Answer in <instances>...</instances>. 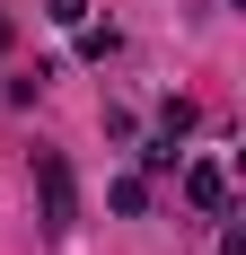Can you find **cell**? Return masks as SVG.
Listing matches in <instances>:
<instances>
[{"instance_id":"6da1fadb","label":"cell","mask_w":246,"mask_h":255,"mask_svg":"<svg viewBox=\"0 0 246 255\" xmlns=\"http://www.w3.org/2000/svg\"><path fill=\"white\" fill-rule=\"evenodd\" d=\"M35 185H44V229L62 238V229L79 220V194H71V158H62V150H35Z\"/></svg>"},{"instance_id":"277c9868","label":"cell","mask_w":246,"mask_h":255,"mask_svg":"<svg viewBox=\"0 0 246 255\" xmlns=\"http://www.w3.org/2000/svg\"><path fill=\"white\" fill-rule=\"evenodd\" d=\"M44 18H53V26H79V18H88V0H44Z\"/></svg>"},{"instance_id":"5b68a950","label":"cell","mask_w":246,"mask_h":255,"mask_svg":"<svg viewBox=\"0 0 246 255\" xmlns=\"http://www.w3.org/2000/svg\"><path fill=\"white\" fill-rule=\"evenodd\" d=\"M9 44H18V26H9V18H0V53H9Z\"/></svg>"},{"instance_id":"3957f363","label":"cell","mask_w":246,"mask_h":255,"mask_svg":"<svg viewBox=\"0 0 246 255\" xmlns=\"http://www.w3.org/2000/svg\"><path fill=\"white\" fill-rule=\"evenodd\" d=\"M115 211H123V220H132V211H149V185H141V176H115Z\"/></svg>"},{"instance_id":"7a4b0ae2","label":"cell","mask_w":246,"mask_h":255,"mask_svg":"<svg viewBox=\"0 0 246 255\" xmlns=\"http://www.w3.org/2000/svg\"><path fill=\"white\" fill-rule=\"evenodd\" d=\"M185 203L211 211V220L229 211V167H220V158H194V167H185Z\"/></svg>"}]
</instances>
